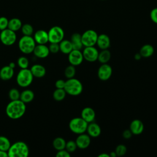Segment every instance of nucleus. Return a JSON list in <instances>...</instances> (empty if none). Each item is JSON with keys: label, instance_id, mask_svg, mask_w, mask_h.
<instances>
[{"label": "nucleus", "instance_id": "34", "mask_svg": "<svg viewBox=\"0 0 157 157\" xmlns=\"http://www.w3.org/2000/svg\"><path fill=\"white\" fill-rule=\"evenodd\" d=\"M20 93L17 89L13 88L9 90V97L11 101L20 99Z\"/></svg>", "mask_w": 157, "mask_h": 157}, {"label": "nucleus", "instance_id": "38", "mask_svg": "<svg viewBox=\"0 0 157 157\" xmlns=\"http://www.w3.org/2000/svg\"><path fill=\"white\" fill-rule=\"evenodd\" d=\"M50 52L52 53H56L59 51V46L58 43H50L48 47Z\"/></svg>", "mask_w": 157, "mask_h": 157}, {"label": "nucleus", "instance_id": "4", "mask_svg": "<svg viewBox=\"0 0 157 157\" xmlns=\"http://www.w3.org/2000/svg\"><path fill=\"white\" fill-rule=\"evenodd\" d=\"M88 123L81 117L71 119L69 123V128L71 132L76 134H80L86 131Z\"/></svg>", "mask_w": 157, "mask_h": 157}, {"label": "nucleus", "instance_id": "10", "mask_svg": "<svg viewBox=\"0 0 157 157\" xmlns=\"http://www.w3.org/2000/svg\"><path fill=\"white\" fill-rule=\"evenodd\" d=\"M82 53L84 59L88 62H94L98 60L99 52L94 46L85 47Z\"/></svg>", "mask_w": 157, "mask_h": 157}, {"label": "nucleus", "instance_id": "13", "mask_svg": "<svg viewBox=\"0 0 157 157\" xmlns=\"http://www.w3.org/2000/svg\"><path fill=\"white\" fill-rule=\"evenodd\" d=\"M75 143L77 144V148L83 150L87 148L90 144H91V137L88 134L82 133L80 134H78L75 139Z\"/></svg>", "mask_w": 157, "mask_h": 157}, {"label": "nucleus", "instance_id": "33", "mask_svg": "<svg viewBox=\"0 0 157 157\" xmlns=\"http://www.w3.org/2000/svg\"><path fill=\"white\" fill-rule=\"evenodd\" d=\"M17 64L21 69H26L29 66V60L25 56H20L17 59Z\"/></svg>", "mask_w": 157, "mask_h": 157}, {"label": "nucleus", "instance_id": "37", "mask_svg": "<svg viewBox=\"0 0 157 157\" xmlns=\"http://www.w3.org/2000/svg\"><path fill=\"white\" fill-rule=\"evenodd\" d=\"M9 20L5 17H0V30H4L8 27Z\"/></svg>", "mask_w": 157, "mask_h": 157}, {"label": "nucleus", "instance_id": "23", "mask_svg": "<svg viewBox=\"0 0 157 157\" xmlns=\"http://www.w3.org/2000/svg\"><path fill=\"white\" fill-rule=\"evenodd\" d=\"M154 51L153 47L150 44H147L141 47L139 50V53L142 58H148L153 55Z\"/></svg>", "mask_w": 157, "mask_h": 157}, {"label": "nucleus", "instance_id": "40", "mask_svg": "<svg viewBox=\"0 0 157 157\" xmlns=\"http://www.w3.org/2000/svg\"><path fill=\"white\" fill-rule=\"evenodd\" d=\"M71 154L66 149L58 150L56 154V157H69Z\"/></svg>", "mask_w": 157, "mask_h": 157}, {"label": "nucleus", "instance_id": "28", "mask_svg": "<svg viewBox=\"0 0 157 157\" xmlns=\"http://www.w3.org/2000/svg\"><path fill=\"white\" fill-rule=\"evenodd\" d=\"M66 140L61 137H56L53 141V147L57 151L65 149L66 147Z\"/></svg>", "mask_w": 157, "mask_h": 157}, {"label": "nucleus", "instance_id": "9", "mask_svg": "<svg viewBox=\"0 0 157 157\" xmlns=\"http://www.w3.org/2000/svg\"><path fill=\"white\" fill-rule=\"evenodd\" d=\"M16 40L17 35L15 31L9 28L1 31L0 33V40L4 45H12L15 42Z\"/></svg>", "mask_w": 157, "mask_h": 157}, {"label": "nucleus", "instance_id": "7", "mask_svg": "<svg viewBox=\"0 0 157 157\" xmlns=\"http://www.w3.org/2000/svg\"><path fill=\"white\" fill-rule=\"evenodd\" d=\"M98 34L93 29H88L81 34V40L83 47L94 46L96 44Z\"/></svg>", "mask_w": 157, "mask_h": 157}, {"label": "nucleus", "instance_id": "35", "mask_svg": "<svg viewBox=\"0 0 157 157\" xmlns=\"http://www.w3.org/2000/svg\"><path fill=\"white\" fill-rule=\"evenodd\" d=\"M127 151L126 147L123 144L118 145L115 150V152L116 153L117 156H122L126 154Z\"/></svg>", "mask_w": 157, "mask_h": 157}, {"label": "nucleus", "instance_id": "43", "mask_svg": "<svg viewBox=\"0 0 157 157\" xmlns=\"http://www.w3.org/2000/svg\"><path fill=\"white\" fill-rule=\"evenodd\" d=\"M0 157H9L7 151L0 150Z\"/></svg>", "mask_w": 157, "mask_h": 157}, {"label": "nucleus", "instance_id": "22", "mask_svg": "<svg viewBox=\"0 0 157 157\" xmlns=\"http://www.w3.org/2000/svg\"><path fill=\"white\" fill-rule=\"evenodd\" d=\"M71 42L72 43V48L74 50H80L83 48V45L81 40V34L78 33H75L71 36Z\"/></svg>", "mask_w": 157, "mask_h": 157}, {"label": "nucleus", "instance_id": "6", "mask_svg": "<svg viewBox=\"0 0 157 157\" xmlns=\"http://www.w3.org/2000/svg\"><path fill=\"white\" fill-rule=\"evenodd\" d=\"M36 42L31 36H24L20 38L18 42L20 50L25 54H29L33 52L36 45Z\"/></svg>", "mask_w": 157, "mask_h": 157}, {"label": "nucleus", "instance_id": "3", "mask_svg": "<svg viewBox=\"0 0 157 157\" xmlns=\"http://www.w3.org/2000/svg\"><path fill=\"white\" fill-rule=\"evenodd\" d=\"M66 94L75 96L80 95L83 91V85L82 82L75 78H67L65 82V86L64 88Z\"/></svg>", "mask_w": 157, "mask_h": 157}, {"label": "nucleus", "instance_id": "45", "mask_svg": "<svg viewBox=\"0 0 157 157\" xmlns=\"http://www.w3.org/2000/svg\"><path fill=\"white\" fill-rule=\"evenodd\" d=\"M98 157H110V155L109 154H107V153H102L99 155Z\"/></svg>", "mask_w": 157, "mask_h": 157}, {"label": "nucleus", "instance_id": "1", "mask_svg": "<svg viewBox=\"0 0 157 157\" xmlns=\"http://www.w3.org/2000/svg\"><path fill=\"white\" fill-rule=\"evenodd\" d=\"M26 105L20 99L11 101L6 106V113L9 118L17 120L23 116L26 112Z\"/></svg>", "mask_w": 157, "mask_h": 157}, {"label": "nucleus", "instance_id": "17", "mask_svg": "<svg viewBox=\"0 0 157 157\" xmlns=\"http://www.w3.org/2000/svg\"><path fill=\"white\" fill-rule=\"evenodd\" d=\"M86 132L91 137L96 138L100 136L101 133V128L98 123L93 121L88 124Z\"/></svg>", "mask_w": 157, "mask_h": 157}, {"label": "nucleus", "instance_id": "32", "mask_svg": "<svg viewBox=\"0 0 157 157\" xmlns=\"http://www.w3.org/2000/svg\"><path fill=\"white\" fill-rule=\"evenodd\" d=\"M21 29L24 36H31L34 32L33 27L31 25L28 23L22 25Z\"/></svg>", "mask_w": 157, "mask_h": 157}, {"label": "nucleus", "instance_id": "2", "mask_svg": "<svg viewBox=\"0 0 157 157\" xmlns=\"http://www.w3.org/2000/svg\"><path fill=\"white\" fill-rule=\"evenodd\" d=\"M9 157H27L29 153L28 145L23 141H17L11 144L7 151Z\"/></svg>", "mask_w": 157, "mask_h": 157}, {"label": "nucleus", "instance_id": "18", "mask_svg": "<svg viewBox=\"0 0 157 157\" xmlns=\"http://www.w3.org/2000/svg\"><path fill=\"white\" fill-rule=\"evenodd\" d=\"M34 39L37 44H45L48 42V32L39 29L36 31L34 34Z\"/></svg>", "mask_w": 157, "mask_h": 157}, {"label": "nucleus", "instance_id": "11", "mask_svg": "<svg viewBox=\"0 0 157 157\" xmlns=\"http://www.w3.org/2000/svg\"><path fill=\"white\" fill-rule=\"evenodd\" d=\"M112 68L107 63L102 64L98 69V77L102 81L109 80L112 75Z\"/></svg>", "mask_w": 157, "mask_h": 157}, {"label": "nucleus", "instance_id": "24", "mask_svg": "<svg viewBox=\"0 0 157 157\" xmlns=\"http://www.w3.org/2000/svg\"><path fill=\"white\" fill-rule=\"evenodd\" d=\"M59 51H61L64 54L68 55L72 50V43L70 40L63 39L59 43Z\"/></svg>", "mask_w": 157, "mask_h": 157}, {"label": "nucleus", "instance_id": "14", "mask_svg": "<svg viewBox=\"0 0 157 157\" xmlns=\"http://www.w3.org/2000/svg\"><path fill=\"white\" fill-rule=\"evenodd\" d=\"M33 53L37 58H45L49 55L50 50L45 44H37L36 45Z\"/></svg>", "mask_w": 157, "mask_h": 157}, {"label": "nucleus", "instance_id": "41", "mask_svg": "<svg viewBox=\"0 0 157 157\" xmlns=\"http://www.w3.org/2000/svg\"><path fill=\"white\" fill-rule=\"evenodd\" d=\"M65 82L64 80L62 79H59L57 80L55 82V87L56 88H61V89H64V86H65Z\"/></svg>", "mask_w": 157, "mask_h": 157}, {"label": "nucleus", "instance_id": "42", "mask_svg": "<svg viewBox=\"0 0 157 157\" xmlns=\"http://www.w3.org/2000/svg\"><path fill=\"white\" fill-rule=\"evenodd\" d=\"M123 137L125 139H129L132 137V132L129 129H126L123 132Z\"/></svg>", "mask_w": 157, "mask_h": 157}, {"label": "nucleus", "instance_id": "5", "mask_svg": "<svg viewBox=\"0 0 157 157\" xmlns=\"http://www.w3.org/2000/svg\"><path fill=\"white\" fill-rule=\"evenodd\" d=\"M34 76L33 75L30 69H21L18 72L16 77V81L18 84L21 87H28L29 86L33 80Z\"/></svg>", "mask_w": 157, "mask_h": 157}, {"label": "nucleus", "instance_id": "8", "mask_svg": "<svg viewBox=\"0 0 157 157\" xmlns=\"http://www.w3.org/2000/svg\"><path fill=\"white\" fill-rule=\"evenodd\" d=\"M48 42L50 43L59 44L64 39V32L62 28L58 26H54L52 27L48 31Z\"/></svg>", "mask_w": 157, "mask_h": 157}, {"label": "nucleus", "instance_id": "26", "mask_svg": "<svg viewBox=\"0 0 157 157\" xmlns=\"http://www.w3.org/2000/svg\"><path fill=\"white\" fill-rule=\"evenodd\" d=\"M111 58V53L108 49L101 50L100 52H99L98 61L101 64L107 63Z\"/></svg>", "mask_w": 157, "mask_h": 157}, {"label": "nucleus", "instance_id": "39", "mask_svg": "<svg viewBox=\"0 0 157 157\" xmlns=\"http://www.w3.org/2000/svg\"><path fill=\"white\" fill-rule=\"evenodd\" d=\"M150 17L153 23L157 24V7L153 8L150 11Z\"/></svg>", "mask_w": 157, "mask_h": 157}, {"label": "nucleus", "instance_id": "30", "mask_svg": "<svg viewBox=\"0 0 157 157\" xmlns=\"http://www.w3.org/2000/svg\"><path fill=\"white\" fill-rule=\"evenodd\" d=\"M11 145L9 139L4 136H0V150L7 151Z\"/></svg>", "mask_w": 157, "mask_h": 157}, {"label": "nucleus", "instance_id": "27", "mask_svg": "<svg viewBox=\"0 0 157 157\" xmlns=\"http://www.w3.org/2000/svg\"><path fill=\"white\" fill-rule=\"evenodd\" d=\"M21 26H22V23L19 18H11L10 20H9L7 28L15 32L18 31L20 29H21Z\"/></svg>", "mask_w": 157, "mask_h": 157}, {"label": "nucleus", "instance_id": "21", "mask_svg": "<svg viewBox=\"0 0 157 157\" xmlns=\"http://www.w3.org/2000/svg\"><path fill=\"white\" fill-rule=\"evenodd\" d=\"M14 75V69L9 65L2 67L0 70V78L3 80L11 79Z\"/></svg>", "mask_w": 157, "mask_h": 157}, {"label": "nucleus", "instance_id": "29", "mask_svg": "<svg viewBox=\"0 0 157 157\" xmlns=\"http://www.w3.org/2000/svg\"><path fill=\"white\" fill-rule=\"evenodd\" d=\"M66 95V92L64 89L56 88L53 93V98L55 101H63Z\"/></svg>", "mask_w": 157, "mask_h": 157}, {"label": "nucleus", "instance_id": "44", "mask_svg": "<svg viewBox=\"0 0 157 157\" xmlns=\"http://www.w3.org/2000/svg\"><path fill=\"white\" fill-rule=\"evenodd\" d=\"M141 58H142V56H141V55H140L139 53H136V54H135V55H134V58H135V59H136V60H139V59H141Z\"/></svg>", "mask_w": 157, "mask_h": 157}, {"label": "nucleus", "instance_id": "15", "mask_svg": "<svg viewBox=\"0 0 157 157\" xmlns=\"http://www.w3.org/2000/svg\"><path fill=\"white\" fill-rule=\"evenodd\" d=\"M129 130L132 134L139 135L144 130V124L142 121L139 119L132 120L129 124Z\"/></svg>", "mask_w": 157, "mask_h": 157}, {"label": "nucleus", "instance_id": "48", "mask_svg": "<svg viewBox=\"0 0 157 157\" xmlns=\"http://www.w3.org/2000/svg\"><path fill=\"white\" fill-rule=\"evenodd\" d=\"M101 1H105V0H101Z\"/></svg>", "mask_w": 157, "mask_h": 157}, {"label": "nucleus", "instance_id": "36", "mask_svg": "<svg viewBox=\"0 0 157 157\" xmlns=\"http://www.w3.org/2000/svg\"><path fill=\"white\" fill-rule=\"evenodd\" d=\"M77 148V146L75 143V141L69 140V141L66 142L65 149L70 153L75 151Z\"/></svg>", "mask_w": 157, "mask_h": 157}, {"label": "nucleus", "instance_id": "47", "mask_svg": "<svg viewBox=\"0 0 157 157\" xmlns=\"http://www.w3.org/2000/svg\"><path fill=\"white\" fill-rule=\"evenodd\" d=\"M109 155H110V156H111V157H116V156H117V155H116V153L115 152V151L110 152V153L109 154Z\"/></svg>", "mask_w": 157, "mask_h": 157}, {"label": "nucleus", "instance_id": "20", "mask_svg": "<svg viewBox=\"0 0 157 157\" xmlns=\"http://www.w3.org/2000/svg\"><path fill=\"white\" fill-rule=\"evenodd\" d=\"M30 71L34 77L42 78L46 74V69L44 66L41 64H36L31 66Z\"/></svg>", "mask_w": 157, "mask_h": 157}, {"label": "nucleus", "instance_id": "19", "mask_svg": "<svg viewBox=\"0 0 157 157\" xmlns=\"http://www.w3.org/2000/svg\"><path fill=\"white\" fill-rule=\"evenodd\" d=\"M96 45L101 50L108 49L110 46V39L105 34H99L98 36Z\"/></svg>", "mask_w": 157, "mask_h": 157}, {"label": "nucleus", "instance_id": "25", "mask_svg": "<svg viewBox=\"0 0 157 157\" xmlns=\"http://www.w3.org/2000/svg\"><path fill=\"white\" fill-rule=\"evenodd\" d=\"M34 98V93L31 90H25L20 93V99L24 103L31 102Z\"/></svg>", "mask_w": 157, "mask_h": 157}, {"label": "nucleus", "instance_id": "46", "mask_svg": "<svg viewBox=\"0 0 157 157\" xmlns=\"http://www.w3.org/2000/svg\"><path fill=\"white\" fill-rule=\"evenodd\" d=\"M9 66L10 67L14 69L15 67V63H13V62H10V63L9 64Z\"/></svg>", "mask_w": 157, "mask_h": 157}, {"label": "nucleus", "instance_id": "16", "mask_svg": "<svg viewBox=\"0 0 157 157\" xmlns=\"http://www.w3.org/2000/svg\"><path fill=\"white\" fill-rule=\"evenodd\" d=\"M81 117L88 123L93 122L96 118L95 111L90 107H84L81 112Z\"/></svg>", "mask_w": 157, "mask_h": 157}, {"label": "nucleus", "instance_id": "12", "mask_svg": "<svg viewBox=\"0 0 157 157\" xmlns=\"http://www.w3.org/2000/svg\"><path fill=\"white\" fill-rule=\"evenodd\" d=\"M83 59V53L80 50L73 49L68 54V61L71 65L74 66H77L81 64Z\"/></svg>", "mask_w": 157, "mask_h": 157}, {"label": "nucleus", "instance_id": "31", "mask_svg": "<svg viewBox=\"0 0 157 157\" xmlns=\"http://www.w3.org/2000/svg\"><path fill=\"white\" fill-rule=\"evenodd\" d=\"M75 66L70 64L69 66H67L64 70V75L67 78H73L76 72V69H75Z\"/></svg>", "mask_w": 157, "mask_h": 157}]
</instances>
